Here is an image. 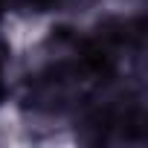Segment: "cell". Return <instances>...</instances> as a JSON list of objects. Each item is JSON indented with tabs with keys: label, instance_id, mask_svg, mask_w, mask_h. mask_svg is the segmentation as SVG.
<instances>
[{
	"label": "cell",
	"instance_id": "cell-1",
	"mask_svg": "<svg viewBox=\"0 0 148 148\" xmlns=\"http://www.w3.org/2000/svg\"><path fill=\"white\" fill-rule=\"evenodd\" d=\"M23 3H29V6H38V9H44V6H52V3H58V0H23Z\"/></svg>",
	"mask_w": 148,
	"mask_h": 148
},
{
	"label": "cell",
	"instance_id": "cell-2",
	"mask_svg": "<svg viewBox=\"0 0 148 148\" xmlns=\"http://www.w3.org/2000/svg\"><path fill=\"white\" fill-rule=\"evenodd\" d=\"M6 96V82H3V64H0V102H3Z\"/></svg>",
	"mask_w": 148,
	"mask_h": 148
}]
</instances>
